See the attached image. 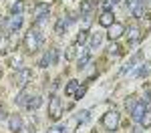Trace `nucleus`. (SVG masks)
<instances>
[{"label": "nucleus", "mask_w": 151, "mask_h": 133, "mask_svg": "<svg viewBox=\"0 0 151 133\" xmlns=\"http://www.w3.org/2000/svg\"><path fill=\"white\" fill-rule=\"evenodd\" d=\"M42 42H45V36H42V32L38 28H30L24 35V45H26V50L28 52H36L38 48L42 47Z\"/></svg>", "instance_id": "1"}, {"label": "nucleus", "mask_w": 151, "mask_h": 133, "mask_svg": "<svg viewBox=\"0 0 151 133\" xmlns=\"http://www.w3.org/2000/svg\"><path fill=\"white\" fill-rule=\"evenodd\" d=\"M60 115H63V103H60V99H58L57 95H52L50 101H48V117L55 119V121H58Z\"/></svg>", "instance_id": "2"}, {"label": "nucleus", "mask_w": 151, "mask_h": 133, "mask_svg": "<svg viewBox=\"0 0 151 133\" xmlns=\"http://www.w3.org/2000/svg\"><path fill=\"white\" fill-rule=\"evenodd\" d=\"M103 127L109 133L117 131V127H119V113L117 111H109V113L103 115Z\"/></svg>", "instance_id": "3"}, {"label": "nucleus", "mask_w": 151, "mask_h": 133, "mask_svg": "<svg viewBox=\"0 0 151 133\" xmlns=\"http://www.w3.org/2000/svg\"><path fill=\"white\" fill-rule=\"evenodd\" d=\"M22 22H24L22 14H14V16L10 14V18H6V20H4L6 32H8V35H12V32H18V30L22 28Z\"/></svg>", "instance_id": "4"}, {"label": "nucleus", "mask_w": 151, "mask_h": 133, "mask_svg": "<svg viewBox=\"0 0 151 133\" xmlns=\"http://www.w3.org/2000/svg\"><path fill=\"white\" fill-rule=\"evenodd\" d=\"M57 60H58V48H52V50H47V52L40 57V60H38V67L47 69V67H50V65H55Z\"/></svg>", "instance_id": "5"}, {"label": "nucleus", "mask_w": 151, "mask_h": 133, "mask_svg": "<svg viewBox=\"0 0 151 133\" xmlns=\"http://www.w3.org/2000/svg\"><path fill=\"white\" fill-rule=\"evenodd\" d=\"M75 20H77V18H75L73 14H69V16H63V18H58L57 24H55V32H57V35H65V32L69 30L70 22H75Z\"/></svg>", "instance_id": "6"}, {"label": "nucleus", "mask_w": 151, "mask_h": 133, "mask_svg": "<svg viewBox=\"0 0 151 133\" xmlns=\"http://www.w3.org/2000/svg\"><path fill=\"white\" fill-rule=\"evenodd\" d=\"M30 77H32V71L28 69V67H22L20 71H16V85L18 87H26V83L30 81Z\"/></svg>", "instance_id": "7"}, {"label": "nucleus", "mask_w": 151, "mask_h": 133, "mask_svg": "<svg viewBox=\"0 0 151 133\" xmlns=\"http://www.w3.org/2000/svg\"><path fill=\"white\" fill-rule=\"evenodd\" d=\"M127 8L135 18H141L143 16V2L141 0H127Z\"/></svg>", "instance_id": "8"}, {"label": "nucleus", "mask_w": 151, "mask_h": 133, "mask_svg": "<svg viewBox=\"0 0 151 133\" xmlns=\"http://www.w3.org/2000/svg\"><path fill=\"white\" fill-rule=\"evenodd\" d=\"M121 35H125V26L121 22H113L111 26H109V32H107V36L111 38V40H117Z\"/></svg>", "instance_id": "9"}, {"label": "nucleus", "mask_w": 151, "mask_h": 133, "mask_svg": "<svg viewBox=\"0 0 151 133\" xmlns=\"http://www.w3.org/2000/svg\"><path fill=\"white\" fill-rule=\"evenodd\" d=\"M145 111H147V105H145L143 101H137V103L131 107V117H133L135 121H139V119H141V115H143Z\"/></svg>", "instance_id": "10"}, {"label": "nucleus", "mask_w": 151, "mask_h": 133, "mask_svg": "<svg viewBox=\"0 0 151 133\" xmlns=\"http://www.w3.org/2000/svg\"><path fill=\"white\" fill-rule=\"evenodd\" d=\"M40 105H42V97H40V95L28 97V99H26V103H24V107L28 109V111H36Z\"/></svg>", "instance_id": "11"}, {"label": "nucleus", "mask_w": 151, "mask_h": 133, "mask_svg": "<svg viewBox=\"0 0 151 133\" xmlns=\"http://www.w3.org/2000/svg\"><path fill=\"white\" fill-rule=\"evenodd\" d=\"M20 127H22V117L20 115H10L8 117V129L12 133H16V131H20Z\"/></svg>", "instance_id": "12"}, {"label": "nucleus", "mask_w": 151, "mask_h": 133, "mask_svg": "<svg viewBox=\"0 0 151 133\" xmlns=\"http://www.w3.org/2000/svg\"><path fill=\"white\" fill-rule=\"evenodd\" d=\"M89 60H91L89 48H81V55H79V60H77V65H79V71H81V69H85V67L89 65Z\"/></svg>", "instance_id": "13"}, {"label": "nucleus", "mask_w": 151, "mask_h": 133, "mask_svg": "<svg viewBox=\"0 0 151 133\" xmlns=\"http://www.w3.org/2000/svg\"><path fill=\"white\" fill-rule=\"evenodd\" d=\"M113 18H115V16H113V12H103V14L99 16V24H101V26H105V28H109L111 24L115 22Z\"/></svg>", "instance_id": "14"}, {"label": "nucleus", "mask_w": 151, "mask_h": 133, "mask_svg": "<svg viewBox=\"0 0 151 133\" xmlns=\"http://www.w3.org/2000/svg\"><path fill=\"white\" fill-rule=\"evenodd\" d=\"M45 14H48V4H47V2L36 4L35 10H32V16H35V18H40V16H45Z\"/></svg>", "instance_id": "15"}, {"label": "nucleus", "mask_w": 151, "mask_h": 133, "mask_svg": "<svg viewBox=\"0 0 151 133\" xmlns=\"http://www.w3.org/2000/svg\"><path fill=\"white\" fill-rule=\"evenodd\" d=\"M79 87H81V83H79V81H75V79H73V81H69V83H67V87H65V95H67V97H73L75 93H77V89H79Z\"/></svg>", "instance_id": "16"}, {"label": "nucleus", "mask_w": 151, "mask_h": 133, "mask_svg": "<svg viewBox=\"0 0 151 133\" xmlns=\"http://www.w3.org/2000/svg\"><path fill=\"white\" fill-rule=\"evenodd\" d=\"M103 42V35L101 32H93L91 35V40H89V48H99Z\"/></svg>", "instance_id": "17"}, {"label": "nucleus", "mask_w": 151, "mask_h": 133, "mask_svg": "<svg viewBox=\"0 0 151 133\" xmlns=\"http://www.w3.org/2000/svg\"><path fill=\"white\" fill-rule=\"evenodd\" d=\"M141 57H143V55H141V52H137V55H135V57H133V59H131V60L127 63V65H125V67L121 69V75H127V73L133 71V65H135L137 60H141Z\"/></svg>", "instance_id": "18"}, {"label": "nucleus", "mask_w": 151, "mask_h": 133, "mask_svg": "<svg viewBox=\"0 0 151 133\" xmlns=\"http://www.w3.org/2000/svg\"><path fill=\"white\" fill-rule=\"evenodd\" d=\"M129 42H137L141 38V30H139V26H129Z\"/></svg>", "instance_id": "19"}, {"label": "nucleus", "mask_w": 151, "mask_h": 133, "mask_svg": "<svg viewBox=\"0 0 151 133\" xmlns=\"http://www.w3.org/2000/svg\"><path fill=\"white\" fill-rule=\"evenodd\" d=\"M139 125L143 127V129H149L151 127V111L147 109L143 115H141V119H139Z\"/></svg>", "instance_id": "20"}, {"label": "nucleus", "mask_w": 151, "mask_h": 133, "mask_svg": "<svg viewBox=\"0 0 151 133\" xmlns=\"http://www.w3.org/2000/svg\"><path fill=\"white\" fill-rule=\"evenodd\" d=\"M87 38H89V32H87V30H81V32L77 35V40H75V45H79V47H83V45L87 42Z\"/></svg>", "instance_id": "21"}, {"label": "nucleus", "mask_w": 151, "mask_h": 133, "mask_svg": "<svg viewBox=\"0 0 151 133\" xmlns=\"http://www.w3.org/2000/svg\"><path fill=\"white\" fill-rule=\"evenodd\" d=\"M22 8H24V4L18 0V2H14V4L10 6V14L12 16H14V14H22Z\"/></svg>", "instance_id": "22"}, {"label": "nucleus", "mask_w": 151, "mask_h": 133, "mask_svg": "<svg viewBox=\"0 0 151 133\" xmlns=\"http://www.w3.org/2000/svg\"><path fill=\"white\" fill-rule=\"evenodd\" d=\"M107 50H109V57H119V55H121V48H119L117 42H111Z\"/></svg>", "instance_id": "23"}, {"label": "nucleus", "mask_w": 151, "mask_h": 133, "mask_svg": "<svg viewBox=\"0 0 151 133\" xmlns=\"http://www.w3.org/2000/svg\"><path fill=\"white\" fill-rule=\"evenodd\" d=\"M91 8H93V6H91L87 0H83V2H81V12H83V16H91Z\"/></svg>", "instance_id": "24"}, {"label": "nucleus", "mask_w": 151, "mask_h": 133, "mask_svg": "<svg viewBox=\"0 0 151 133\" xmlns=\"http://www.w3.org/2000/svg\"><path fill=\"white\" fill-rule=\"evenodd\" d=\"M77 52H79V45H70V47L67 48V59H75Z\"/></svg>", "instance_id": "25"}, {"label": "nucleus", "mask_w": 151, "mask_h": 133, "mask_svg": "<svg viewBox=\"0 0 151 133\" xmlns=\"http://www.w3.org/2000/svg\"><path fill=\"white\" fill-rule=\"evenodd\" d=\"M89 115H91L89 111H81V113L77 115V123H79V125H83V123H87V121H89Z\"/></svg>", "instance_id": "26"}, {"label": "nucleus", "mask_w": 151, "mask_h": 133, "mask_svg": "<svg viewBox=\"0 0 151 133\" xmlns=\"http://www.w3.org/2000/svg\"><path fill=\"white\" fill-rule=\"evenodd\" d=\"M149 71H151V67H149V65H141V67H139V71L135 73V77H145V75H149Z\"/></svg>", "instance_id": "27"}, {"label": "nucleus", "mask_w": 151, "mask_h": 133, "mask_svg": "<svg viewBox=\"0 0 151 133\" xmlns=\"http://www.w3.org/2000/svg\"><path fill=\"white\" fill-rule=\"evenodd\" d=\"M26 99H28V93L22 89V93L16 97V105H24V103H26Z\"/></svg>", "instance_id": "28"}, {"label": "nucleus", "mask_w": 151, "mask_h": 133, "mask_svg": "<svg viewBox=\"0 0 151 133\" xmlns=\"http://www.w3.org/2000/svg\"><path fill=\"white\" fill-rule=\"evenodd\" d=\"M103 8H105V12H113L115 2H113V0H103Z\"/></svg>", "instance_id": "29"}, {"label": "nucleus", "mask_w": 151, "mask_h": 133, "mask_svg": "<svg viewBox=\"0 0 151 133\" xmlns=\"http://www.w3.org/2000/svg\"><path fill=\"white\" fill-rule=\"evenodd\" d=\"M6 47H8V38L6 36H0V55L6 52Z\"/></svg>", "instance_id": "30"}, {"label": "nucleus", "mask_w": 151, "mask_h": 133, "mask_svg": "<svg viewBox=\"0 0 151 133\" xmlns=\"http://www.w3.org/2000/svg\"><path fill=\"white\" fill-rule=\"evenodd\" d=\"M12 67H14V71H20V69H22V57L12 59Z\"/></svg>", "instance_id": "31"}, {"label": "nucleus", "mask_w": 151, "mask_h": 133, "mask_svg": "<svg viewBox=\"0 0 151 133\" xmlns=\"http://www.w3.org/2000/svg\"><path fill=\"white\" fill-rule=\"evenodd\" d=\"M18 133H35V127H32V125H22Z\"/></svg>", "instance_id": "32"}, {"label": "nucleus", "mask_w": 151, "mask_h": 133, "mask_svg": "<svg viewBox=\"0 0 151 133\" xmlns=\"http://www.w3.org/2000/svg\"><path fill=\"white\" fill-rule=\"evenodd\" d=\"M85 91H87V87H79V89H77V93H75V97H77V99H81V97L85 95Z\"/></svg>", "instance_id": "33"}, {"label": "nucleus", "mask_w": 151, "mask_h": 133, "mask_svg": "<svg viewBox=\"0 0 151 133\" xmlns=\"http://www.w3.org/2000/svg\"><path fill=\"white\" fill-rule=\"evenodd\" d=\"M135 103H137V101H135V97H129L127 101H125V105H127V109H131L133 105H135Z\"/></svg>", "instance_id": "34"}, {"label": "nucleus", "mask_w": 151, "mask_h": 133, "mask_svg": "<svg viewBox=\"0 0 151 133\" xmlns=\"http://www.w3.org/2000/svg\"><path fill=\"white\" fill-rule=\"evenodd\" d=\"M143 103H145V105H147V103H151V91H147V93H145V97H143Z\"/></svg>", "instance_id": "35"}, {"label": "nucleus", "mask_w": 151, "mask_h": 133, "mask_svg": "<svg viewBox=\"0 0 151 133\" xmlns=\"http://www.w3.org/2000/svg\"><path fill=\"white\" fill-rule=\"evenodd\" d=\"M55 131H58V133H65V131H67V125H57V127H55Z\"/></svg>", "instance_id": "36"}, {"label": "nucleus", "mask_w": 151, "mask_h": 133, "mask_svg": "<svg viewBox=\"0 0 151 133\" xmlns=\"http://www.w3.org/2000/svg\"><path fill=\"white\" fill-rule=\"evenodd\" d=\"M0 24H4V20H2V16H0Z\"/></svg>", "instance_id": "37"}, {"label": "nucleus", "mask_w": 151, "mask_h": 133, "mask_svg": "<svg viewBox=\"0 0 151 133\" xmlns=\"http://www.w3.org/2000/svg\"><path fill=\"white\" fill-rule=\"evenodd\" d=\"M113 2H115V4H117V2H119V0H113Z\"/></svg>", "instance_id": "38"}, {"label": "nucleus", "mask_w": 151, "mask_h": 133, "mask_svg": "<svg viewBox=\"0 0 151 133\" xmlns=\"http://www.w3.org/2000/svg\"><path fill=\"white\" fill-rule=\"evenodd\" d=\"M113 133H115V131H113Z\"/></svg>", "instance_id": "39"}]
</instances>
